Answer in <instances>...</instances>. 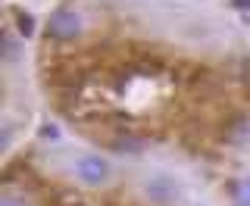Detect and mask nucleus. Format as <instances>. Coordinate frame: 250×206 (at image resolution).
I'll return each instance as SVG.
<instances>
[{"label": "nucleus", "instance_id": "3", "mask_svg": "<svg viewBox=\"0 0 250 206\" xmlns=\"http://www.w3.org/2000/svg\"><path fill=\"white\" fill-rule=\"evenodd\" d=\"M147 194H150L156 203H169L172 197H175V185H172L169 178H163V175L150 178V181H147Z\"/></svg>", "mask_w": 250, "mask_h": 206}, {"label": "nucleus", "instance_id": "8", "mask_svg": "<svg viewBox=\"0 0 250 206\" xmlns=\"http://www.w3.org/2000/svg\"><path fill=\"white\" fill-rule=\"evenodd\" d=\"M41 134H44V138H57V128H53V125H44Z\"/></svg>", "mask_w": 250, "mask_h": 206}, {"label": "nucleus", "instance_id": "4", "mask_svg": "<svg viewBox=\"0 0 250 206\" xmlns=\"http://www.w3.org/2000/svg\"><path fill=\"white\" fill-rule=\"evenodd\" d=\"M16 19H19V31H22V35H31V25H35V19H31L28 13H16Z\"/></svg>", "mask_w": 250, "mask_h": 206}, {"label": "nucleus", "instance_id": "6", "mask_svg": "<svg viewBox=\"0 0 250 206\" xmlns=\"http://www.w3.org/2000/svg\"><path fill=\"white\" fill-rule=\"evenodd\" d=\"M116 147H119V150H141L144 144H141V141H119Z\"/></svg>", "mask_w": 250, "mask_h": 206}, {"label": "nucleus", "instance_id": "2", "mask_svg": "<svg viewBox=\"0 0 250 206\" xmlns=\"http://www.w3.org/2000/svg\"><path fill=\"white\" fill-rule=\"evenodd\" d=\"M75 172H78V178H84L88 185H100V181L106 178V163L100 160V156H82V160L75 163Z\"/></svg>", "mask_w": 250, "mask_h": 206}, {"label": "nucleus", "instance_id": "5", "mask_svg": "<svg viewBox=\"0 0 250 206\" xmlns=\"http://www.w3.org/2000/svg\"><path fill=\"white\" fill-rule=\"evenodd\" d=\"M238 206H250V178L238 187Z\"/></svg>", "mask_w": 250, "mask_h": 206}, {"label": "nucleus", "instance_id": "9", "mask_svg": "<svg viewBox=\"0 0 250 206\" xmlns=\"http://www.w3.org/2000/svg\"><path fill=\"white\" fill-rule=\"evenodd\" d=\"M3 206H16V203H13V200H3Z\"/></svg>", "mask_w": 250, "mask_h": 206}, {"label": "nucleus", "instance_id": "7", "mask_svg": "<svg viewBox=\"0 0 250 206\" xmlns=\"http://www.w3.org/2000/svg\"><path fill=\"white\" fill-rule=\"evenodd\" d=\"M234 10H250V0H231Z\"/></svg>", "mask_w": 250, "mask_h": 206}, {"label": "nucleus", "instance_id": "1", "mask_svg": "<svg viewBox=\"0 0 250 206\" xmlns=\"http://www.w3.org/2000/svg\"><path fill=\"white\" fill-rule=\"evenodd\" d=\"M82 31V19L69 10H60L50 16V35L53 38H75Z\"/></svg>", "mask_w": 250, "mask_h": 206}]
</instances>
